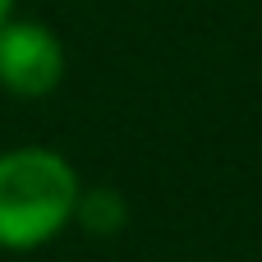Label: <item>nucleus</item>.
Masks as SVG:
<instances>
[{"label": "nucleus", "instance_id": "3", "mask_svg": "<svg viewBox=\"0 0 262 262\" xmlns=\"http://www.w3.org/2000/svg\"><path fill=\"white\" fill-rule=\"evenodd\" d=\"M74 221L88 230V235H115L124 221H129V207L115 189H88L78 193V207H74Z\"/></svg>", "mask_w": 262, "mask_h": 262}, {"label": "nucleus", "instance_id": "4", "mask_svg": "<svg viewBox=\"0 0 262 262\" xmlns=\"http://www.w3.org/2000/svg\"><path fill=\"white\" fill-rule=\"evenodd\" d=\"M9 14H14V0H0V23H5Z\"/></svg>", "mask_w": 262, "mask_h": 262}, {"label": "nucleus", "instance_id": "2", "mask_svg": "<svg viewBox=\"0 0 262 262\" xmlns=\"http://www.w3.org/2000/svg\"><path fill=\"white\" fill-rule=\"evenodd\" d=\"M64 78V46L46 23L5 18L0 23V88L14 97H46Z\"/></svg>", "mask_w": 262, "mask_h": 262}, {"label": "nucleus", "instance_id": "1", "mask_svg": "<svg viewBox=\"0 0 262 262\" xmlns=\"http://www.w3.org/2000/svg\"><path fill=\"white\" fill-rule=\"evenodd\" d=\"M78 175L51 147L0 152V249L28 253L51 244L78 207Z\"/></svg>", "mask_w": 262, "mask_h": 262}]
</instances>
